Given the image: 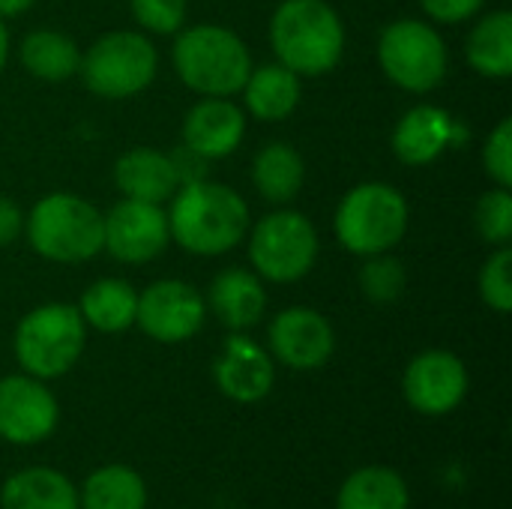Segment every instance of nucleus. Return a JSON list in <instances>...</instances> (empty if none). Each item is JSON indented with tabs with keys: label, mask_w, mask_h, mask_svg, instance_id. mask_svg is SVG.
Listing matches in <instances>:
<instances>
[{
	"label": "nucleus",
	"mask_w": 512,
	"mask_h": 509,
	"mask_svg": "<svg viewBox=\"0 0 512 509\" xmlns=\"http://www.w3.org/2000/svg\"><path fill=\"white\" fill-rule=\"evenodd\" d=\"M171 198V240L192 255H225L249 234V207L231 186L201 180L180 186Z\"/></svg>",
	"instance_id": "1"
},
{
	"label": "nucleus",
	"mask_w": 512,
	"mask_h": 509,
	"mask_svg": "<svg viewBox=\"0 0 512 509\" xmlns=\"http://www.w3.org/2000/svg\"><path fill=\"white\" fill-rule=\"evenodd\" d=\"M270 45L297 75H324L342 60L345 27L327 0H282L270 18Z\"/></svg>",
	"instance_id": "2"
},
{
	"label": "nucleus",
	"mask_w": 512,
	"mask_h": 509,
	"mask_svg": "<svg viewBox=\"0 0 512 509\" xmlns=\"http://www.w3.org/2000/svg\"><path fill=\"white\" fill-rule=\"evenodd\" d=\"M36 255L54 264H81L102 252L105 216L72 192H51L24 219Z\"/></svg>",
	"instance_id": "3"
},
{
	"label": "nucleus",
	"mask_w": 512,
	"mask_h": 509,
	"mask_svg": "<svg viewBox=\"0 0 512 509\" xmlns=\"http://www.w3.org/2000/svg\"><path fill=\"white\" fill-rule=\"evenodd\" d=\"M174 69L189 90L228 99L243 90L252 72V57L234 30L219 24H198L177 36Z\"/></svg>",
	"instance_id": "4"
},
{
	"label": "nucleus",
	"mask_w": 512,
	"mask_h": 509,
	"mask_svg": "<svg viewBox=\"0 0 512 509\" xmlns=\"http://www.w3.org/2000/svg\"><path fill=\"white\" fill-rule=\"evenodd\" d=\"M87 345V324L78 312V306L69 303H45L30 309L12 339L15 360L21 372L54 381L63 378L84 354Z\"/></svg>",
	"instance_id": "5"
},
{
	"label": "nucleus",
	"mask_w": 512,
	"mask_h": 509,
	"mask_svg": "<svg viewBox=\"0 0 512 509\" xmlns=\"http://www.w3.org/2000/svg\"><path fill=\"white\" fill-rule=\"evenodd\" d=\"M333 228L351 255H381L405 237L408 204L390 183H360L339 201Z\"/></svg>",
	"instance_id": "6"
},
{
	"label": "nucleus",
	"mask_w": 512,
	"mask_h": 509,
	"mask_svg": "<svg viewBox=\"0 0 512 509\" xmlns=\"http://www.w3.org/2000/svg\"><path fill=\"white\" fill-rule=\"evenodd\" d=\"M159 54L144 33L114 30L96 39L81 57V78L102 99H129L156 78Z\"/></svg>",
	"instance_id": "7"
},
{
	"label": "nucleus",
	"mask_w": 512,
	"mask_h": 509,
	"mask_svg": "<svg viewBox=\"0 0 512 509\" xmlns=\"http://www.w3.org/2000/svg\"><path fill=\"white\" fill-rule=\"evenodd\" d=\"M378 60L384 75L408 90V93H429L447 75V42L441 33L417 18H399L384 27L378 39Z\"/></svg>",
	"instance_id": "8"
},
{
	"label": "nucleus",
	"mask_w": 512,
	"mask_h": 509,
	"mask_svg": "<svg viewBox=\"0 0 512 509\" xmlns=\"http://www.w3.org/2000/svg\"><path fill=\"white\" fill-rule=\"evenodd\" d=\"M318 258V231L297 210L264 216L249 237V261L258 276L288 285L303 279Z\"/></svg>",
	"instance_id": "9"
},
{
	"label": "nucleus",
	"mask_w": 512,
	"mask_h": 509,
	"mask_svg": "<svg viewBox=\"0 0 512 509\" xmlns=\"http://www.w3.org/2000/svg\"><path fill=\"white\" fill-rule=\"evenodd\" d=\"M60 405L45 381L21 372L0 378V441L12 447H33L54 435Z\"/></svg>",
	"instance_id": "10"
},
{
	"label": "nucleus",
	"mask_w": 512,
	"mask_h": 509,
	"mask_svg": "<svg viewBox=\"0 0 512 509\" xmlns=\"http://www.w3.org/2000/svg\"><path fill=\"white\" fill-rule=\"evenodd\" d=\"M468 387H471V378H468V366L462 363V357H456L453 351H441V348L417 354L402 375L405 402L411 411L423 417L453 414L465 402Z\"/></svg>",
	"instance_id": "11"
},
{
	"label": "nucleus",
	"mask_w": 512,
	"mask_h": 509,
	"mask_svg": "<svg viewBox=\"0 0 512 509\" xmlns=\"http://www.w3.org/2000/svg\"><path fill=\"white\" fill-rule=\"evenodd\" d=\"M207 303L201 294L180 279H159L138 294L135 324L162 345L189 342L204 327Z\"/></svg>",
	"instance_id": "12"
},
{
	"label": "nucleus",
	"mask_w": 512,
	"mask_h": 509,
	"mask_svg": "<svg viewBox=\"0 0 512 509\" xmlns=\"http://www.w3.org/2000/svg\"><path fill=\"white\" fill-rule=\"evenodd\" d=\"M168 240H171V231H168V213L162 210V204L123 198L105 216L102 249H108L111 258L123 264H147L159 258Z\"/></svg>",
	"instance_id": "13"
},
{
	"label": "nucleus",
	"mask_w": 512,
	"mask_h": 509,
	"mask_svg": "<svg viewBox=\"0 0 512 509\" xmlns=\"http://www.w3.org/2000/svg\"><path fill=\"white\" fill-rule=\"evenodd\" d=\"M267 342L270 357L294 372L321 369L336 351L333 324L309 306H291L279 312L267 330Z\"/></svg>",
	"instance_id": "14"
},
{
	"label": "nucleus",
	"mask_w": 512,
	"mask_h": 509,
	"mask_svg": "<svg viewBox=\"0 0 512 509\" xmlns=\"http://www.w3.org/2000/svg\"><path fill=\"white\" fill-rule=\"evenodd\" d=\"M213 381L219 393L237 405L264 402L276 384V363L267 348L243 333H231L213 360Z\"/></svg>",
	"instance_id": "15"
},
{
	"label": "nucleus",
	"mask_w": 512,
	"mask_h": 509,
	"mask_svg": "<svg viewBox=\"0 0 512 509\" xmlns=\"http://www.w3.org/2000/svg\"><path fill=\"white\" fill-rule=\"evenodd\" d=\"M468 138V129L438 105H414L393 129V153L405 165H432L444 150Z\"/></svg>",
	"instance_id": "16"
},
{
	"label": "nucleus",
	"mask_w": 512,
	"mask_h": 509,
	"mask_svg": "<svg viewBox=\"0 0 512 509\" xmlns=\"http://www.w3.org/2000/svg\"><path fill=\"white\" fill-rule=\"evenodd\" d=\"M246 135V114L231 102L219 96H207L198 105L189 108L183 120V144L195 153L213 159L231 156Z\"/></svg>",
	"instance_id": "17"
},
{
	"label": "nucleus",
	"mask_w": 512,
	"mask_h": 509,
	"mask_svg": "<svg viewBox=\"0 0 512 509\" xmlns=\"http://www.w3.org/2000/svg\"><path fill=\"white\" fill-rule=\"evenodd\" d=\"M207 306L222 327H228L231 333H243L261 321L267 309V291L255 273L231 267L210 282Z\"/></svg>",
	"instance_id": "18"
},
{
	"label": "nucleus",
	"mask_w": 512,
	"mask_h": 509,
	"mask_svg": "<svg viewBox=\"0 0 512 509\" xmlns=\"http://www.w3.org/2000/svg\"><path fill=\"white\" fill-rule=\"evenodd\" d=\"M0 509H81L78 486L57 468L30 465L3 480Z\"/></svg>",
	"instance_id": "19"
},
{
	"label": "nucleus",
	"mask_w": 512,
	"mask_h": 509,
	"mask_svg": "<svg viewBox=\"0 0 512 509\" xmlns=\"http://www.w3.org/2000/svg\"><path fill=\"white\" fill-rule=\"evenodd\" d=\"M114 183L123 198L150 204H162L180 189L171 156L153 147H135L123 153L114 165Z\"/></svg>",
	"instance_id": "20"
},
{
	"label": "nucleus",
	"mask_w": 512,
	"mask_h": 509,
	"mask_svg": "<svg viewBox=\"0 0 512 509\" xmlns=\"http://www.w3.org/2000/svg\"><path fill=\"white\" fill-rule=\"evenodd\" d=\"M336 509H411L408 480L390 465H366L345 477Z\"/></svg>",
	"instance_id": "21"
},
{
	"label": "nucleus",
	"mask_w": 512,
	"mask_h": 509,
	"mask_svg": "<svg viewBox=\"0 0 512 509\" xmlns=\"http://www.w3.org/2000/svg\"><path fill=\"white\" fill-rule=\"evenodd\" d=\"M81 509H147V483L144 477L123 462L93 468L81 489H78Z\"/></svg>",
	"instance_id": "22"
},
{
	"label": "nucleus",
	"mask_w": 512,
	"mask_h": 509,
	"mask_svg": "<svg viewBox=\"0 0 512 509\" xmlns=\"http://www.w3.org/2000/svg\"><path fill=\"white\" fill-rule=\"evenodd\" d=\"M240 93L252 117L285 120L300 105V75L276 60V63L252 69Z\"/></svg>",
	"instance_id": "23"
},
{
	"label": "nucleus",
	"mask_w": 512,
	"mask_h": 509,
	"mask_svg": "<svg viewBox=\"0 0 512 509\" xmlns=\"http://www.w3.org/2000/svg\"><path fill=\"white\" fill-rule=\"evenodd\" d=\"M87 327L99 333H123L135 324L138 291L123 279H96L78 303Z\"/></svg>",
	"instance_id": "24"
},
{
	"label": "nucleus",
	"mask_w": 512,
	"mask_h": 509,
	"mask_svg": "<svg viewBox=\"0 0 512 509\" xmlns=\"http://www.w3.org/2000/svg\"><path fill=\"white\" fill-rule=\"evenodd\" d=\"M252 180L261 198L273 204H288L291 198H297L306 180L303 156L285 141H270L258 150L252 162Z\"/></svg>",
	"instance_id": "25"
},
{
	"label": "nucleus",
	"mask_w": 512,
	"mask_h": 509,
	"mask_svg": "<svg viewBox=\"0 0 512 509\" xmlns=\"http://www.w3.org/2000/svg\"><path fill=\"white\" fill-rule=\"evenodd\" d=\"M21 63L39 81H69L81 69L78 45L60 30H33L21 42Z\"/></svg>",
	"instance_id": "26"
},
{
	"label": "nucleus",
	"mask_w": 512,
	"mask_h": 509,
	"mask_svg": "<svg viewBox=\"0 0 512 509\" xmlns=\"http://www.w3.org/2000/svg\"><path fill=\"white\" fill-rule=\"evenodd\" d=\"M468 63L486 78H510L512 15L507 9L489 12L468 36Z\"/></svg>",
	"instance_id": "27"
},
{
	"label": "nucleus",
	"mask_w": 512,
	"mask_h": 509,
	"mask_svg": "<svg viewBox=\"0 0 512 509\" xmlns=\"http://www.w3.org/2000/svg\"><path fill=\"white\" fill-rule=\"evenodd\" d=\"M408 276L402 261L390 258L387 252L381 255H369L363 270H360V291L372 300V303H396L405 294Z\"/></svg>",
	"instance_id": "28"
},
{
	"label": "nucleus",
	"mask_w": 512,
	"mask_h": 509,
	"mask_svg": "<svg viewBox=\"0 0 512 509\" xmlns=\"http://www.w3.org/2000/svg\"><path fill=\"white\" fill-rule=\"evenodd\" d=\"M474 225L480 231V237L486 243L495 246H507L512 237V195L507 186H498L492 192H486L477 201L474 210Z\"/></svg>",
	"instance_id": "29"
},
{
	"label": "nucleus",
	"mask_w": 512,
	"mask_h": 509,
	"mask_svg": "<svg viewBox=\"0 0 512 509\" xmlns=\"http://www.w3.org/2000/svg\"><path fill=\"white\" fill-rule=\"evenodd\" d=\"M480 297L498 315H507L512 309V252L507 246H498V252L489 255V261L483 264Z\"/></svg>",
	"instance_id": "30"
},
{
	"label": "nucleus",
	"mask_w": 512,
	"mask_h": 509,
	"mask_svg": "<svg viewBox=\"0 0 512 509\" xmlns=\"http://www.w3.org/2000/svg\"><path fill=\"white\" fill-rule=\"evenodd\" d=\"M135 21L159 36L177 33L186 21V0H129Z\"/></svg>",
	"instance_id": "31"
},
{
	"label": "nucleus",
	"mask_w": 512,
	"mask_h": 509,
	"mask_svg": "<svg viewBox=\"0 0 512 509\" xmlns=\"http://www.w3.org/2000/svg\"><path fill=\"white\" fill-rule=\"evenodd\" d=\"M483 165H486V174L498 183V186H512V120L504 117L495 132L486 138V147H483Z\"/></svg>",
	"instance_id": "32"
},
{
	"label": "nucleus",
	"mask_w": 512,
	"mask_h": 509,
	"mask_svg": "<svg viewBox=\"0 0 512 509\" xmlns=\"http://www.w3.org/2000/svg\"><path fill=\"white\" fill-rule=\"evenodd\" d=\"M168 156H171V162H174V171H177V183H180V186L207 180V174H210V159H207V156L195 153V150L186 147V144L177 147V150L168 153Z\"/></svg>",
	"instance_id": "33"
},
{
	"label": "nucleus",
	"mask_w": 512,
	"mask_h": 509,
	"mask_svg": "<svg viewBox=\"0 0 512 509\" xmlns=\"http://www.w3.org/2000/svg\"><path fill=\"white\" fill-rule=\"evenodd\" d=\"M420 3L435 21L459 24V21H468L471 15H477L486 0H420Z\"/></svg>",
	"instance_id": "34"
},
{
	"label": "nucleus",
	"mask_w": 512,
	"mask_h": 509,
	"mask_svg": "<svg viewBox=\"0 0 512 509\" xmlns=\"http://www.w3.org/2000/svg\"><path fill=\"white\" fill-rule=\"evenodd\" d=\"M21 231H24V216H21V210H18L9 198L0 195V249L12 246V243L18 240Z\"/></svg>",
	"instance_id": "35"
},
{
	"label": "nucleus",
	"mask_w": 512,
	"mask_h": 509,
	"mask_svg": "<svg viewBox=\"0 0 512 509\" xmlns=\"http://www.w3.org/2000/svg\"><path fill=\"white\" fill-rule=\"evenodd\" d=\"M36 0H0V18H12V15H21L33 6Z\"/></svg>",
	"instance_id": "36"
},
{
	"label": "nucleus",
	"mask_w": 512,
	"mask_h": 509,
	"mask_svg": "<svg viewBox=\"0 0 512 509\" xmlns=\"http://www.w3.org/2000/svg\"><path fill=\"white\" fill-rule=\"evenodd\" d=\"M6 57H9V33H6L3 18H0V72H3V66H6Z\"/></svg>",
	"instance_id": "37"
}]
</instances>
